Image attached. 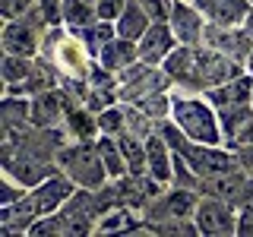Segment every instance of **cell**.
<instances>
[{
    "label": "cell",
    "mask_w": 253,
    "mask_h": 237,
    "mask_svg": "<svg viewBox=\"0 0 253 237\" xmlns=\"http://www.w3.org/2000/svg\"><path fill=\"white\" fill-rule=\"evenodd\" d=\"M67 105H70V95L54 85L47 92H38L32 98V114H29V123L32 126H60L63 123V114H67Z\"/></svg>",
    "instance_id": "10"
},
{
    "label": "cell",
    "mask_w": 253,
    "mask_h": 237,
    "mask_svg": "<svg viewBox=\"0 0 253 237\" xmlns=\"http://www.w3.org/2000/svg\"><path fill=\"white\" fill-rule=\"evenodd\" d=\"M38 0H0V19H16V16H26L29 10H35Z\"/></svg>",
    "instance_id": "25"
},
{
    "label": "cell",
    "mask_w": 253,
    "mask_h": 237,
    "mask_svg": "<svg viewBox=\"0 0 253 237\" xmlns=\"http://www.w3.org/2000/svg\"><path fill=\"white\" fill-rule=\"evenodd\" d=\"M29 190L22 187V184H16L13 177H6V174H0V205H10L16 199H22Z\"/></svg>",
    "instance_id": "26"
},
{
    "label": "cell",
    "mask_w": 253,
    "mask_h": 237,
    "mask_svg": "<svg viewBox=\"0 0 253 237\" xmlns=\"http://www.w3.org/2000/svg\"><path fill=\"white\" fill-rule=\"evenodd\" d=\"M60 168L54 161H44V158H35L26 149H16V146H3V155H0V174L13 177L16 184H22L26 190L38 187L42 180H47L51 174H57Z\"/></svg>",
    "instance_id": "6"
},
{
    "label": "cell",
    "mask_w": 253,
    "mask_h": 237,
    "mask_svg": "<svg viewBox=\"0 0 253 237\" xmlns=\"http://www.w3.org/2000/svg\"><path fill=\"white\" fill-rule=\"evenodd\" d=\"M29 114H32V98H26V95H3V101H0V123H3V130L29 126Z\"/></svg>",
    "instance_id": "18"
},
{
    "label": "cell",
    "mask_w": 253,
    "mask_h": 237,
    "mask_svg": "<svg viewBox=\"0 0 253 237\" xmlns=\"http://www.w3.org/2000/svg\"><path fill=\"white\" fill-rule=\"evenodd\" d=\"M193 221L200 228V234H206V237L237 234V205L228 199H218V196H200Z\"/></svg>",
    "instance_id": "7"
},
{
    "label": "cell",
    "mask_w": 253,
    "mask_h": 237,
    "mask_svg": "<svg viewBox=\"0 0 253 237\" xmlns=\"http://www.w3.org/2000/svg\"><path fill=\"white\" fill-rule=\"evenodd\" d=\"M250 3H253V0H250Z\"/></svg>",
    "instance_id": "32"
},
{
    "label": "cell",
    "mask_w": 253,
    "mask_h": 237,
    "mask_svg": "<svg viewBox=\"0 0 253 237\" xmlns=\"http://www.w3.org/2000/svg\"><path fill=\"white\" fill-rule=\"evenodd\" d=\"M126 3H130V0H98V19L117 22V19H121V13L126 10Z\"/></svg>",
    "instance_id": "28"
},
{
    "label": "cell",
    "mask_w": 253,
    "mask_h": 237,
    "mask_svg": "<svg viewBox=\"0 0 253 237\" xmlns=\"http://www.w3.org/2000/svg\"><path fill=\"white\" fill-rule=\"evenodd\" d=\"M171 120L184 130V136L193 142H206V146H225L221 136V123H218V111L206 95H187V92H174L171 101Z\"/></svg>",
    "instance_id": "2"
},
{
    "label": "cell",
    "mask_w": 253,
    "mask_h": 237,
    "mask_svg": "<svg viewBox=\"0 0 253 237\" xmlns=\"http://www.w3.org/2000/svg\"><path fill=\"white\" fill-rule=\"evenodd\" d=\"M63 130L70 133V139H98V133H101L98 114L92 108H85V105L70 98L67 114H63Z\"/></svg>",
    "instance_id": "14"
},
{
    "label": "cell",
    "mask_w": 253,
    "mask_h": 237,
    "mask_svg": "<svg viewBox=\"0 0 253 237\" xmlns=\"http://www.w3.org/2000/svg\"><path fill=\"white\" fill-rule=\"evenodd\" d=\"M98 126L101 133H111V136H117V133L126 130V111H124V101H117V105L105 108L98 114Z\"/></svg>",
    "instance_id": "24"
},
{
    "label": "cell",
    "mask_w": 253,
    "mask_h": 237,
    "mask_svg": "<svg viewBox=\"0 0 253 237\" xmlns=\"http://www.w3.org/2000/svg\"><path fill=\"white\" fill-rule=\"evenodd\" d=\"M98 152H101V161L108 168V177L117 180L126 174V158H124V149H121V139L111 136V133H98Z\"/></svg>",
    "instance_id": "19"
},
{
    "label": "cell",
    "mask_w": 253,
    "mask_h": 237,
    "mask_svg": "<svg viewBox=\"0 0 253 237\" xmlns=\"http://www.w3.org/2000/svg\"><path fill=\"white\" fill-rule=\"evenodd\" d=\"M168 26L174 32V38H177V44H203V35H206L209 19H206L190 0H174Z\"/></svg>",
    "instance_id": "9"
},
{
    "label": "cell",
    "mask_w": 253,
    "mask_h": 237,
    "mask_svg": "<svg viewBox=\"0 0 253 237\" xmlns=\"http://www.w3.org/2000/svg\"><path fill=\"white\" fill-rule=\"evenodd\" d=\"M146 158H149V174H152L158 184L171 187L174 184V149L158 133V126H155V133L146 136Z\"/></svg>",
    "instance_id": "13"
},
{
    "label": "cell",
    "mask_w": 253,
    "mask_h": 237,
    "mask_svg": "<svg viewBox=\"0 0 253 237\" xmlns=\"http://www.w3.org/2000/svg\"><path fill=\"white\" fill-rule=\"evenodd\" d=\"M57 168L67 174L79 190H101L111 184L108 168L101 161L98 142L95 139H73L57 152Z\"/></svg>",
    "instance_id": "3"
},
{
    "label": "cell",
    "mask_w": 253,
    "mask_h": 237,
    "mask_svg": "<svg viewBox=\"0 0 253 237\" xmlns=\"http://www.w3.org/2000/svg\"><path fill=\"white\" fill-rule=\"evenodd\" d=\"M136 3L149 13V19H152V22H168L174 0H136Z\"/></svg>",
    "instance_id": "27"
},
{
    "label": "cell",
    "mask_w": 253,
    "mask_h": 237,
    "mask_svg": "<svg viewBox=\"0 0 253 237\" xmlns=\"http://www.w3.org/2000/svg\"><path fill=\"white\" fill-rule=\"evenodd\" d=\"M171 101H174V92H149V95H142V98H136L133 105H136L142 114H149L155 123H162V120L171 117Z\"/></svg>",
    "instance_id": "23"
},
{
    "label": "cell",
    "mask_w": 253,
    "mask_h": 237,
    "mask_svg": "<svg viewBox=\"0 0 253 237\" xmlns=\"http://www.w3.org/2000/svg\"><path fill=\"white\" fill-rule=\"evenodd\" d=\"M73 32L85 41V47L92 51V57H98L101 47H105L111 38H117V26H114V22H105V19L92 22V26H83V29H73Z\"/></svg>",
    "instance_id": "22"
},
{
    "label": "cell",
    "mask_w": 253,
    "mask_h": 237,
    "mask_svg": "<svg viewBox=\"0 0 253 237\" xmlns=\"http://www.w3.org/2000/svg\"><path fill=\"white\" fill-rule=\"evenodd\" d=\"M51 29V22L44 19L42 6L29 10L26 16H16V19L3 22L0 32V47L3 54H19V57H38L44 44V32Z\"/></svg>",
    "instance_id": "4"
},
{
    "label": "cell",
    "mask_w": 253,
    "mask_h": 237,
    "mask_svg": "<svg viewBox=\"0 0 253 237\" xmlns=\"http://www.w3.org/2000/svg\"><path fill=\"white\" fill-rule=\"evenodd\" d=\"M139 60H146V63H152V67H162L165 57L177 47V38H174V32L168 22H152L149 26V32L139 38Z\"/></svg>",
    "instance_id": "12"
},
{
    "label": "cell",
    "mask_w": 253,
    "mask_h": 237,
    "mask_svg": "<svg viewBox=\"0 0 253 237\" xmlns=\"http://www.w3.org/2000/svg\"><path fill=\"white\" fill-rule=\"evenodd\" d=\"M38 67L35 57H19V54H3V60H0V79H3V89H10V85H19L26 82L32 76V70Z\"/></svg>",
    "instance_id": "21"
},
{
    "label": "cell",
    "mask_w": 253,
    "mask_h": 237,
    "mask_svg": "<svg viewBox=\"0 0 253 237\" xmlns=\"http://www.w3.org/2000/svg\"><path fill=\"white\" fill-rule=\"evenodd\" d=\"M237 146H253V117H250V123L241 130V136H237V142H234V149Z\"/></svg>",
    "instance_id": "30"
},
{
    "label": "cell",
    "mask_w": 253,
    "mask_h": 237,
    "mask_svg": "<svg viewBox=\"0 0 253 237\" xmlns=\"http://www.w3.org/2000/svg\"><path fill=\"white\" fill-rule=\"evenodd\" d=\"M218 111V123H221V136H225V146L234 149L241 130L250 123L253 117V105H228V108H215Z\"/></svg>",
    "instance_id": "16"
},
{
    "label": "cell",
    "mask_w": 253,
    "mask_h": 237,
    "mask_svg": "<svg viewBox=\"0 0 253 237\" xmlns=\"http://www.w3.org/2000/svg\"><path fill=\"white\" fill-rule=\"evenodd\" d=\"M203 44L215 47V51L228 54V57L247 63L250 51H253V35L247 32V26H215L209 22L206 26V35H203Z\"/></svg>",
    "instance_id": "8"
},
{
    "label": "cell",
    "mask_w": 253,
    "mask_h": 237,
    "mask_svg": "<svg viewBox=\"0 0 253 237\" xmlns=\"http://www.w3.org/2000/svg\"><path fill=\"white\" fill-rule=\"evenodd\" d=\"M101 63L105 70H111V73H121V70L126 67H133V63L139 60V44L136 41H130V38H111V41L98 51V57H95Z\"/></svg>",
    "instance_id": "15"
},
{
    "label": "cell",
    "mask_w": 253,
    "mask_h": 237,
    "mask_svg": "<svg viewBox=\"0 0 253 237\" xmlns=\"http://www.w3.org/2000/svg\"><path fill=\"white\" fill-rule=\"evenodd\" d=\"M114 26H117V35H121V38L139 41V38L149 32V26H152V19H149V13L142 10L136 0H130V3H126V10L121 13V19H117Z\"/></svg>",
    "instance_id": "17"
},
{
    "label": "cell",
    "mask_w": 253,
    "mask_h": 237,
    "mask_svg": "<svg viewBox=\"0 0 253 237\" xmlns=\"http://www.w3.org/2000/svg\"><path fill=\"white\" fill-rule=\"evenodd\" d=\"M63 26L67 29H83L98 22V0H63Z\"/></svg>",
    "instance_id": "20"
},
{
    "label": "cell",
    "mask_w": 253,
    "mask_h": 237,
    "mask_svg": "<svg viewBox=\"0 0 253 237\" xmlns=\"http://www.w3.org/2000/svg\"><path fill=\"white\" fill-rule=\"evenodd\" d=\"M244 67H247V73L253 76V51H250V57H247V63H244Z\"/></svg>",
    "instance_id": "31"
},
{
    "label": "cell",
    "mask_w": 253,
    "mask_h": 237,
    "mask_svg": "<svg viewBox=\"0 0 253 237\" xmlns=\"http://www.w3.org/2000/svg\"><path fill=\"white\" fill-rule=\"evenodd\" d=\"M215 26H244L253 10L250 0H190Z\"/></svg>",
    "instance_id": "11"
},
{
    "label": "cell",
    "mask_w": 253,
    "mask_h": 237,
    "mask_svg": "<svg viewBox=\"0 0 253 237\" xmlns=\"http://www.w3.org/2000/svg\"><path fill=\"white\" fill-rule=\"evenodd\" d=\"M237 234L253 237V202H244L241 209H237Z\"/></svg>",
    "instance_id": "29"
},
{
    "label": "cell",
    "mask_w": 253,
    "mask_h": 237,
    "mask_svg": "<svg viewBox=\"0 0 253 237\" xmlns=\"http://www.w3.org/2000/svg\"><path fill=\"white\" fill-rule=\"evenodd\" d=\"M168 70L174 92H187V95H206L215 85H225L228 79L247 73L241 60L228 57V54L215 51L209 44H177L162 63Z\"/></svg>",
    "instance_id": "1"
},
{
    "label": "cell",
    "mask_w": 253,
    "mask_h": 237,
    "mask_svg": "<svg viewBox=\"0 0 253 237\" xmlns=\"http://www.w3.org/2000/svg\"><path fill=\"white\" fill-rule=\"evenodd\" d=\"M196 205H200V190H190V187H165L158 196L146 202L142 209V218L149 225H165V221H180V218H193L196 215Z\"/></svg>",
    "instance_id": "5"
}]
</instances>
